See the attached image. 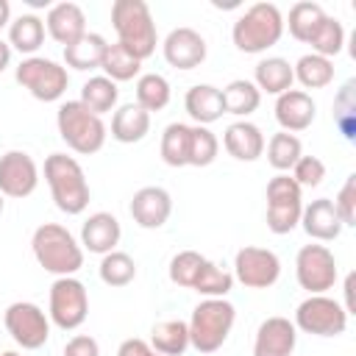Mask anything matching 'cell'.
Instances as JSON below:
<instances>
[{
  "instance_id": "1",
  "label": "cell",
  "mask_w": 356,
  "mask_h": 356,
  "mask_svg": "<svg viewBox=\"0 0 356 356\" xmlns=\"http://www.w3.org/2000/svg\"><path fill=\"white\" fill-rule=\"evenodd\" d=\"M33 259L44 273H53L56 278L75 275L83 267V248L81 242L58 222H42L31 236Z\"/></svg>"
},
{
  "instance_id": "2",
  "label": "cell",
  "mask_w": 356,
  "mask_h": 356,
  "mask_svg": "<svg viewBox=\"0 0 356 356\" xmlns=\"http://www.w3.org/2000/svg\"><path fill=\"white\" fill-rule=\"evenodd\" d=\"M44 181L50 186V197L58 211L75 217L83 214L89 206V181L78 159L67 153H50L44 159Z\"/></svg>"
},
{
  "instance_id": "3",
  "label": "cell",
  "mask_w": 356,
  "mask_h": 356,
  "mask_svg": "<svg viewBox=\"0 0 356 356\" xmlns=\"http://www.w3.org/2000/svg\"><path fill=\"white\" fill-rule=\"evenodd\" d=\"M111 25L117 31V42L139 61H145L156 53L159 33H156L150 6L145 0H114Z\"/></svg>"
},
{
  "instance_id": "4",
  "label": "cell",
  "mask_w": 356,
  "mask_h": 356,
  "mask_svg": "<svg viewBox=\"0 0 356 356\" xmlns=\"http://www.w3.org/2000/svg\"><path fill=\"white\" fill-rule=\"evenodd\" d=\"M234 323H236V309H234L231 300H225V298H203L192 309V317L186 323L189 345L197 353H217L225 345Z\"/></svg>"
},
{
  "instance_id": "5",
  "label": "cell",
  "mask_w": 356,
  "mask_h": 356,
  "mask_svg": "<svg viewBox=\"0 0 356 356\" xmlns=\"http://www.w3.org/2000/svg\"><path fill=\"white\" fill-rule=\"evenodd\" d=\"M284 36V14L275 3H253L239 14L231 28V39L242 53H264Z\"/></svg>"
},
{
  "instance_id": "6",
  "label": "cell",
  "mask_w": 356,
  "mask_h": 356,
  "mask_svg": "<svg viewBox=\"0 0 356 356\" xmlns=\"http://www.w3.org/2000/svg\"><path fill=\"white\" fill-rule=\"evenodd\" d=\"M56 128H58V136L67 142V147L81 153V156L97 153L106 145V136H108V128H106L103 117L92 114L81 100H67V103L58 106Z\"/></svg>"
},
{
  "instance_id": "7",
  "label": "cell",
  "mask_w": 356,
  "mask_h": 356,
  "mask_svg": "<svg viewBox=\"0 0 356 356\" xmlns=\"http://www.w3.org/2000/svg\"><path fill=\"white\" fill-rule=\"evenodd\" d=\"M14 78L22 89L31 92V97L42 100V103H56L61 100V95L67 92V83H70V75H67V67H61L58 61L53 58H44V56H28L17 64L14 70Z\"/></svg>"
},
{
  "instance_id": "8",
  "label": "cell",
  "mask_w": 356,
  "mask_h": 356,
  "mask_svg": "<svg viewBox=\"0 0 356 356\" xmlns=\"http://www.w3.org/2000/svg\"><path fill=\"white\" fill-rule=\"evenodd\" d=\"M303 189L289 172H278L267 181V228L273 234H289L300 225Z\"/></svg>"
},
{
  "instance_id": "9",
  "label": "cell",
  "mask_w": 356,
  "mask_h": 356,
  "mask_svg": "<svg viewBox=\"0 0 356 356\" xmlns=\"http://www.w3.org/2000/svg\"><path fill=\"white\" fill-rule=\"evenodd\" d=\"M89 314V292L75 275L56 278L50 284V298H47V317L56 328L61 331H75L86 323Z\"/></svg>"
},
{
  "instance_id": "10",
  "label": "cell",
  "mask_w": 356,
  "mask_h": 356,
  "mask_svg": "<svg viewBox=\"0 0 356 356\" xmlns=\"http://www.w3.org/2000/svg\"><path fill=\"white\" fill-rule=\"evenodd\" d=\"M348 312L328 295H309L295 309V328L312 337H339L348 328Z\"/></svg>"
},
{
  "instance_id": "11",
  "label": "cell",
  "mask_w": 356,
  "mask_h": 356,
  "mask_svg": "<svg viewBox=\"0 0 356 356\" xmlns=\"http://www.w3.org/2000/svg\"><path fill=\"white\" fill-rule=\"evenodd\" d=\"M295 278L300 289H306L309 295H325L328 289H334L339 278L334 253L320 242L303 245L295 256Z\"/></svg>"
},
{
  "instance_id": "12",
  "label": "cell",
  "mask_w": 356,
  "mask_h": 356,
  "mask_svg": "<svg viewBox=\"0 0 356 356\" xmlns=\"http://www.w3.org/2000/svg\"><path fill=\"white\" fill-rule=\"evenodd\" d=\"M6 331L22 350H39L50 339V317L31 300H14L3 314Z\"/></svg>"
},
{
  "instance_id": "13",
  "label": "cell",
  "mask_w": 356,
  "mask_h": 356,
  "mask_svg": "<svg viewBox=\"0 0 356 356\" xmlns=\"http://www.w3.org/2000/svg\"><path fill=\"white\" fill-rule=\"evenodd\" d=\"M234 281L248 289H267L281 278V259L270 248L245 245L234 256Z\"/></svg>"
},
{
  "instance_id": "14",
  "label": "cell",
  "mask_w": 356,
  "mask_h": 356,
  "mask_svg": "<svg viewBox=\"0 0 356 356\" xmlns=\"http://www.w3.org/2000/svg\"><path fill=\"white\" fill-rule=\"evenodd\" d=\"M39 186V167L25 150H8L0 156V195L3 197H28Z\"/></svg>"
},
{
  "instance_id": "15",
  "label": "cell",
  "mask_w": 356,
  "mask_h": 356,
  "mask_svg": "<svg viewBox=\"0 0 356 356\" xmlns=\"http://www.w3.org/2000/svg\"><path fill=\"white\" fill-rule=\"evenodd\" d=\"M161 53H164V61L175 70H195L206 61V39L195 31V28H172L161 44Z\"/></svg>"
},
{
  "instance_id": "16",
  "label": "cell",
  "mask_w": 356,
  "mask_h": 356,
  "mask_svg": "<svg viewBox=\"0 0 356 356\" xmlns=\"http://www.w3.org/2000/svg\"><path fill=\"white\" fill-rule=\"evenodd\" d=\"M134 222L145 231H156L161 228L170 214H172V197L164 186H142L134 192L131 206H128Z\"/></svg>"
},
{
  "instance_id": "17",
  "label": "cell",
  "mask_w": 356,
  "mask_h": 356,
  "mask_svg": "<svg viewBox=\"0 0 356 356\" xmlns=\"http://www.w3.org/2000/svg\"><path fill=\"white\" fill-rule=\"evenodd\" d=\"M298 345V328L289 317L273 314L261 320L253 339V356H292Z\"/></svg>"
},
{
  "instance_id": "18",
  "label": "cell",
  "mask_w": 356,
  "mask_h": 356,
  "mask_svg": "<svg viewBox=\"0 0 356 356\" xmlns=\"http://www.w3.org/2000/svg\"><path fill=\"white\" fill-rule=\"evenodd\" d=\"M273 111H275V122L286 134L306 131L317 117V106H314L312 95L303 92V89H286L284 95H278Z\"/></svg>"
},
{
  "instance_id": "19",
  "label": "cell",
  "mask_w": 356,
  "mask_h": 356,
  "mask_svg": "<svg viewBox=\"0 0 356 356\" xmlns=\"http://www.w3.org/2000/svg\"><path fill=\"white\" fill-rule=\"evenodd\" d=\"M120 236H122L120 220L108 211H95L81 225V248L89 250V253H97V256H106V253L117 250Z\"/></svg>"
},
{
  "instance_id": "20",
  "label": "cell",
  "mask_w": 356,
  "mask_h": 356,
  "mask_svg": "<svg viewBox=\"0 0 356 356\" xmlns=\"http://www.w3.org/2000/svg\"><path fill=\"white\" fill-rule=\"evenodd\" d=\"M44 28L47 33L58 42V44H72L75 39H81L86 33V14L78 3H56L47 8V17H44Z\"/></svg>"
},
{
  "instance_id": "21",
  "label": "cell",
  "mask_w": 356,
  "mask_h": 356,
  "mask_svg": "<svg viewBox=\"0 0 356 356\" xmlns=\"http://www.w3.org/2000/svg\"><path fill=\"white\" fill-rule=\"evenodd\" d=\"M300 225L314 242H334L342 234V220L331 203V197H317L300 211Z\"/></svg>"
},
{
  "instance_id": "22",
  "label": "cell",
  "mask_w": 356,
  "mask_h": 356,
  "mask_svg": "<svg viewBox=\"0 0 356 356\" xmlns=\"http://www.w3.org/2000/svg\"><path fill=\"white\" fill-rule=\"evenodd\" d=\"M264 134L256 122H248V120H236L225 128L222 134V147L231 159L236 161H256L261 153H264Z\"/></svg>"
},
{
  "instance_id": "23",
  "label": "cell",
  "mask_w": 356,
  "mask_h": 356,
  "mask_svg": "<svg viewBox=\"0 0 356 356\" xmlns=\"http://www.w3.org/2000/svg\"><path fill=\"white\" fill-rule=\"evenodd\" d=\"M184 108L195 120V125H206L209 128L211 122H217L225 114L222 92L217 86H211V83H195L184 95Z\"/></svg>"
},
{
  "instance_id": "24",
  "label": "cell",
  "mask_w": 356,
  "mask_h": 356,
  "mask_svg": "<svg viewBox=\"0 0 356 356\" xmlns=\"http://www.w3.org/2000/svg\"><path fill=\"white\" fill-rule=\"evenodd\" d=\"M150 134V114L136 103H122L111 117V139L122 145L142 142Z\"/></svg>"
},
{
  "instance_id": "25",
  "label": "cell",
  "mask_w": 356,
  "mask_h": 356,
  "mask_svg": "<svg viewBox=\"0 0 356 356\" xmlns=\"http://www.w3.org/2000/svg\"><path fill=\"white\" fill-rule=\"evenodd\" d=\"M253 83H256L259 92H267V95L278 97L286 89H292V83H295L292 64L281 56H267L253 67Z\"/></svg>"
},
{
  "instance_id": "26",
  "label": "cell",
  "mask_w": 356,
  "mask_h": 356,
  "mask_svg": "<svg viewBox=\"0 0 356 356\" xmlns=\"http://www.w3.org/2000/svg\"><path fill=\"white\" fill-rule=\"evenodd\" d=\"M106 47H108L106 36H100V33H89V31H86L81 39H75L72 44L64 47V64L72 67V70H81V72L95 70V67H100Z\"/></svg>"
},
{
  "instance_id": "27",
  "label": "cell",
  "mask_w": 356,
  "mask_h": 356,
  "mask_svg": "<svg viewBox=\"0 0 356 356\" xmlns=\"http://www.w3.org/2000/svg\"><path fill=\"white\" fill-rule=\"evenodd\" d=\"M44 42V19L36 14H19L8 25V44L11 50H19L25 56H33Z\"/></svg>"
},
{
  "instance_id": "28",
  "label": "cell",
  "mask_w": 356,
  "mask_h": 356,
  "mask_svg": "<svg viewBox=\"0 0 356 356\" xmlns=\"http://www.w3.org/2000/svg\"><path fill=\"white\" fill-rule=\"evenodd\" d=\"M147 345L161 356H184V350L189 348V328H186L184 320L156 323L153 331H150V342Z\"/></svg>"
},
{
  "instance_id": "29",
  "label": "cell",
  "mask_w": 356,
  "mask_h": 356,
  "mask_svg": "<svg viewBox=\"0 0 356 356\" xmlns=\"http://www.w3.org/2000/svg\"><path fill=\"white\" fill-rule=\"evenodd\" d=\"M189 136H192V125L186 122H170L161 134V161L167 167H189Z\"/></svg>"
},
{
  "instance_id": "30",
  "label": "cell",
  "mask_w": 356,
  "mask_h": 356,
  "mask_svg": "<svg viewBox=\"0 0 356 356\" xmlns=\"http://www.w3.org/2000/svg\"><path fill=\"white\" fill-rule=\"evenodd\" d=\"M292 72L303 89H325L334 81V61L317 53H306L292 64Z\"/></svg>"
},
{
  "instance_id": "31",
  "label": "cell",
  "mask_w": 356,
  "mask_h": 356,
  "mask_svg": "<svg viewBox=\"0 0 356 356\" xmlns=\"http://www.w3.org/2000/svg\"><path fill=\"white\" fill-rule=\"evenodd\" d=\"M92 114H97V117H103L106 111H114V106H117V100H120V89H117V83L111 81V78H106V75H95V78H89L83 86H81V97H78Z\"/></svg>"
},
{
  "instance_id": "32",
  "label": "cell",
  "mask_w": 356,
  "mask_h": 356,
  "mask_svg": "<svg viewBox=\"0 0 356 356\" xmlns=\"http://www.w3.org/2000/svg\"><path fill=\"white\" fill-rule=\"evenodd\" d=\"M220 92H222V108H225V114H234V117H242V120L248 114H253L259 108V103H261V92L256 89L253 81H245V78L231 81Z\"/></svg>"
},
{
  "instance_id": "33",
  "label": "cell",
  "mask_w": 356,
  "mask_h": 356,
  "mask_svg": "<svg viewBox=\"0 0 356 356\" xmlns=\"http://www.w3.org/2000/svg\"><path fill=\"white\" fill-rule=\"evenodd\" d=\"M323 17H325V11H323L320 3L300 0V3H295V6L289 8V17L284 19V28H289V36H292V39L309 44V39H312V33L317 31V25L323 22Z\"/></svg>"
},
{
  "instance_id": "34",
  "label": "cell",
  "mask_w": 356,
  "mask_h": 356,
  "mask_svg": "<svg viewBox=\"0 0 356 356\" xmlns=\"http://www.w3.org/2000/svg\"><path fill=\"white\" fill-rule=\"evenodd\" d=\"M170 97V81L161 72H145L136 78V106H142L147 114L167 108Z\"/></svg>"
},
{
  "instance_id": "35",
  "label": "cell",
  "mask_w": 356,
  "mask_h": 356,
  "mask_svg": "<svg viewBox=\"0 0 356 356\" xmlns=\"http://www.w3.org/2000/svg\"><path fill=\"white\" fill-rule=\"evenodd\" d=\"M100 70L106 78H111L114 83L120 81H134L139 78V70H142V61L136 56H131L120 42L108 44L106 53H103V61H100Z\"/></svg>"
},
{
  "instance_id": "36",
  "label": "cell",
  "mask_w": 356,
  "mask_h": 356,
  "mask_svg": "<svg viewBox=\"0 0 356 356\" xmlns=\"http://www.w3.org/2000/svg\"><path fill=\"white\" fill-rule=\"evenodd\" d=\"M267 147V161L275 172H289L295 167V161L303 156V145L295 134H286V131H278L270 136V142L264 145Z\"/></svg>"
},
{
  "instance_id": "37",
  "label": "cell",
  "mask_w": 356,
  "mask_h": 356,
  "mask_svg": "<svg viewBox=\"0 0 356 356\" xmlns=\"http://www.w3.org/2000/svg\"><path fill=\"white\" fill-rule=\"evenodd\" d=\"M309 44H312V53L334 61V56H339L342 47H345V28H342V22L337 17H328L325 14L323 22L317 25V31L312 33Z\"/></svg>"
},
{
  "instance_id": "38",
  "label": "cell",
  "mask_w": 356,
  "mask_h": 356,
  "mask_svg": "<svg viewBox=\"0 0 356 356\" xmlns=\"http://www.w3.org/2000/svg\"><path fill=\"white\" fill-rule=\"evenodd\" d=\"M97 275L106 286H128L136 278V261L122 250H111L100 259Z\"/></svg>"
},
{
  "instance_id": "39",
  "label": "cell",
  "mask_w": 356,
  "mask_h": 356,
  "mask_svg": "<svg viewBox=\"0 0 356 356\" xmlns=\"http://www.w3.org/2000/svg\"><path fill=\"white\" fill-rule=\"evenodd\" d=\"M192 289L203 298H225L234 289V275L228 270H222L220 264H214L211 259H206L195 284H192Z\"/></svg>"
},
{
  "instance_id": "40",
  "label": "cell",
  "mask_w": 356,
  "mask_h": 356,
  "mask_svg": "<svg viewBox=\"0 0 356 356\" xmlns=\"http://www.w3.org/2000/svg\"><path fill=\"white\" fill-rule=\"evenodd\" d=\"M220 153V139L206 125H192L189 136V167H209Z\"/></svg>"
},
{
  "instance_id": "41",
  "label": "cell",
  "mask_w": 356,
  "mask_h": 356,
  "mask_svg": "<svg viewBox=\"0 0 356 356\" xmlns=\"http://www.w3.org/2000/svg\"><path fill=\"white\" fill-rule=\"evenodd\" d=\"M353 81H348L339 92H337V97H334V122H337V128H339V134L348 139V142H353L356 139V97H353Z\"/></svg>"
},
{
  "instance_id": "42",
  "label": "cell",
  "mask_w": 356,
  "mask_h": 356,
  "mask_svg": "<svg viewBox=\"0 0 356 356\" xmlns=\"http://www.w3.org/2000/svg\"><path fill=\"white\" fill-rule=\"evenodd\" d=\"M206 256L197 253V250H178L172 259H170V281L175 286H184V289H192L200 267H203Z\"/></svg>"
},
{
  "instance_id": "43",
  "label": "cell",
  "mask_w": 356,
  "mask_h": 356,
  "mask_svg": "<svg viewBox=\"0 0 356 356\" xmlns=\"http://www.w3.org/2000/svg\"><path fill=\"white\" fill-rule=\"evenodd\" d=\"M292 178H295V184L303 189V186H320L323 184V178H325V164H323V159H317V156H300L298 161H295V167H292Z\"/></svg>"
},
{
  "instance_id": "44",
  "label": "cell",
  "mask_w": 356,
  "mask_h": 356,
  "mask_svg": "<svg viewBox=\"0 0 356 356\" xmlns=\"http://www.w3.org/2000/svg\"><path fill=\"white\" fill-rule=\"evenodd\" d=\"M331 203H334L342 225H356V175L353 172L345 178V184L339 186V192Z\"/></svg>"
},
{
  "instance_id": "45",
  "label": "cell",
  "mask_w": 356,
  "mask_h": 356,
  "mask_svg": "<svg viewBox=\"0 0 356 356\" xmlns=\"http://www.w3.org/2000/svg\"><path fill=\"white\" fill-rule=\"evenodd\" d=\"M61 356H100V345L89 334H75L72 339H67Z\"/></svg>"
},
{
  "instance_id": "46",
  "label": "cell",
  "mask_w": 356,
  "mask_h": 356,
  "mask_svg": "<svg viewBox=\"0 0 356 356\" xmlns=\"http://www.w3.org/2000/svg\"><path fill=\"white\" fill-rule=\"evenodd\" d=\"M117 356H153V348H150L145 339L131 337V339H125V342L117 348Z\"/></svg>"
},
{
  "instance_id": "47",
  "label": "cell",
  "mask_w": 356,
  "mask_h": 356,
  "mask_svg": "<svg viewBox=\"0 0 356 356\" xmlns=\"http://www.w3.org/2000/svg\"><path fill=\"white\" fill-rule=\"evenodd\" d=\"M345 312H348V314L356 312V309H353V273L345 278Z\"/></svg>"
},
{
  "instance_id": "48",
  "label": "cell",
  "mask_w": 356,
  "mask_h": 356,
  "mask_svg": "<svg viewBox=\"0 0 356 356\" xmlns=\"http://www.w3.org/2000/svg\"><path fill=\"white\" fill-rule=\"evenodd\" d=\"M8 25H11V6H8V0H0V31Z\"/></svg>"
},
{
  "instance_id": "49",
  "label": "cell",
  "mask_w": 356,
  "mask_h": 356,
  "mask_svg": "<svg viewBox=\"0 0 356 356\" xmlns=\"http://www.w3.org/2000/svg\"><path fill=\"white\" fill-rule=\"evenodd\" d=\"M8 64H11V44L0 39V72H3Z\"/></svg>"
},
{
  "instance_id": "50",
  "label": "cell",
  "mask_w": 356,
  "mask_h": 356,
  "mask_svg": "<svg viewBox=\"0 0 356 356\" xmlns=\"http://www.w3.org/2000/svg\"><path fill=\"white\" fill-rule=\"evenodd\" d=\"M0 356H19V353H17V350H3Z\"/></svg>"
},
{
  "instance_id": "51",
  "label": "cell",
  "mask_w": 356,
  "mask_h": 356,
  "mask_svg": "<svg viewBox=\"0 0 356 356\" xmlns=\"http://www.w3.org/2000/svg\"><path fill=\"white\" fill-rule=\"evenodd\" d=\"M3 209H6V200H3V195H0V214H3Z\"/></svg>"
},
{
  "instance_id": "52",
  "label": "cell",
  "mask_w": 356,
  "mask_h": 356,
  "mask_svg": "<svg viewBox=\"0 0 356 356\" xmlns=\"http://www.w3.org/2000/svg\"><path fill=\"white\" fill-rule=\"evenodd\" d=\"M153 356H161V353H156V350H153Z\"/></svg>"
}]
</instances>
